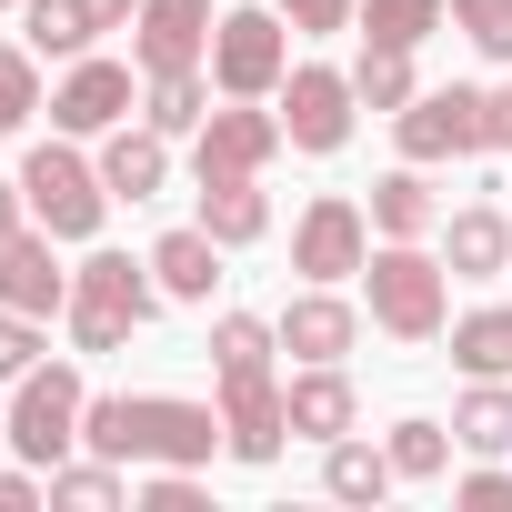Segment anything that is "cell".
Segmentation results:
<instances>
[{"label":"cell","instance_id":"cell-1","mask_svg":"<svg viewBox=\"0 0 512 512\" xmlns=\"http://www.w3.org/2000/svg\"><path fill=\"white\" fill-rule=\"evenodd\" d=\"M81 452H101V462H171V472H201L211 452H231V432H221V412L211 402H181V392H91V412H81Z\"/></svg>","mask_w":512,"mask_h":512},{"label":"cell","instance_id":"cell-2","mask_svg":"<svg viewBox=\"0 0 512 512\" xmlns=\"http://www.w3.org/2000/svg\"><path fill=\"white\" fill-rule=\"evenodd\" d=\"M282 322L262 312H221L211 322V372H221V432H231V462H282L292 442V402H282Z\"/></svg>","mask_w":512,"mask_h":512},{"label":"cell","instance_id":"cell-3","mask_svg":"<svg viewBox=\"0 0 512 512\" xmlns=\"http://www.w3.org/2000/svg\"><path fill=\"white\" fill-rule=\"evenodd\" d=\"M362 302L392 342H442L452 332V262L422 251V241H382L362 262Z\"/></svg>","mask_w":512,"mask_h":512},{"label":"cell","instance_id":"cell-4","mask_svg":"<svg viewBox=\"0 0 512 512\" xmlns=\"http://www.w3.org/2000/svg\"><path fill=\"white\" fill-rule=\"evenodd\" d=\"M161 302H171V292H161L151 262H131V251H91V262L71 272V342H81V352H121Z\"/></svg>","mask_w":512,"mask_h":512},{"label":"cell","instance_id":"cell-5","mask_svg":"<svg viewBox=\"0 0 512 512\" xmlns=\"http://www.w3.org/2000/svg\"><path fill=\"white\" fill-rule=\"evenodd\" d=\"M21 201H31V221L51 241H101V221H111V181H101V161L71 151V131L21 161Z\"/></svg>","mask_w":512,"mask_h":512},{"label":"cell","instance_id":"cell-6","mask_svg":"<svg viewBox=\"0 0 512 512\" xmlns=\"http://www.w3.org/2000/svg\"><path fill=\"white\" fill-rule=\"evenodd\" d=\"M81 412H91V382H81L71 362H31V372L11 382V452L41 462V472H61V462L81 452Z\"/></svg>","mask_w":512,"mask_h":512},{"label":"cell","instance_id":"cell-7","mask_svg":"<svg viewBox=\"0 0 512 512\" xmlns=\"http://www.w3.org/2000/svg\"><path fill=\"white\" fill-rule=\"evenodd\" d=\"M292 81V21L282 11H221L211 31V91L221 101H282Z\"/></svg>","mask_w":512,"mask_h":512},{"label":"cell","instance_id":"cell-8","mask_svg":"<svg viewBox=\"0 0 512 512\" xmlns=\"http://www.w3.org/2000/svg\"><path fill=\"white\" fill-rule=\"evenodd\" d=\"M392 131H402V161H422V171L472 161V151H492V91H472V81L412 91V111H392Z\"/></svg>","mask_w":512,"mask_h":512},{"label":"cell","instance_id":"cell-9","mask_svg":"<svg viewBox=\"0 0 512 512\" xmlns=\"http://www.w3.org/2000/svg\"><path fill=\"white\" fill-rule=\"evenodd\" d=\"M352 111H362V91H352V71H332V61H302V71L282 81V141L312 151V161H332V151L352 141Z\"/></svg>","mask_w":512,"mask_h":512},{"label":"cell","instance_id":"cell-10","mask_svg":"<svg viewBox=\"0 0 512 512\" xmlns=\"http://www.w3.org/2000/svg\"><path fill=\"white\" fill-rule=\"evenodd\" d=\"M362 262H372V211L342 201V191H322L292 221V272L302 282H362Z\"/></svg>","mask_w":512,"mask_h":512},{"label":"cell","instance_id":"cell-11","mask_svg":"<svg viewBox=\"0 0 512 512\" xmlns=\"http://www.w3.org/2000/svg\"><path fill=\"white\" fill-rule=\"evenodd\" d=\"M131 71H141V61H101V51H81V61L61 71V91H51V131H71V141H101V131H121V121L141 111Z\"/></svg>","mask_w":512,"mask_h":512},{"label":"cell","instance_id":"cell-12","mask_svg":"<svg viewBox=\"0 0 512 512\" xmlns=\"http://www.w3.org/2000/svg\"><path fill=\"white\" fill-rule=\"evenodd\" d=\"M272 151H282V111H262V101H231V111H211L191 131V171L201 181H262Z\"/></svg>","mask_w":512,"mask_h":512},{"label":"cell","instance_id":"cell-13","mask_svg":"<svg viewBox=\"0 0 512 512\" xmlns=\"http://www.w3.org/2000/svg\"><path fill=\"white\" fill-rule=\"evenodd\" d=\"M211 0H141V21H131V61H141V81H161V71H201L211 61Z\"/></svg>","mask_w":512,"mask_h":512},{"label":"cell","instance_id":"cell-14","mask_svg":"<svg viewBox=\"0 0 512 512\" xmlns=\"http://www.w3.org/2000/svg\"><path fill=\"white\" fill-rule=\"evenodd\" d=\"M0 312H31V322L71 312V272L51 262V231L41 221H21L11 241H0Z\"/></svg>","mask_w":512,"mask_h":512},{"label":"cell","instance_id":"cell-15","mask_svg":"<svg viewBox=\"0 0 512 512\" xmlns=\"http://www.w3.org/2000/svg\"><path fill=\"white\" fill-rule=\"evenodd\" d=\"M352 342H362V312L332 282H312L302 302H282V352L292 362H352Z\"/></svg>","mask_w":512,"mask_h":512},{"label":"cell","instance_id":"cell-16","mask_svg":"<svg viewBox=\"0 0 512 512\" xmlns=\"http://www.w3.org/2000/svg\"><path fill=\"white\" fill-rule=\"evenodd\" d=\"M282 402H292V432H302V442H342V432L362 422V392H352L342 362H302V372L282 382Z\"/></svg>","mask_w":512,"mask_h":512},{"label":"cell","instance_id":"cell-17","mask_svg":"<svg viewBox=\"0 0 512 512\" xmlns=\"http://www.w3.org/2000/svg\"><path fill=\"white\" fill-rule=\"evenodd\" d=\"M442 262H452V282H512V221L492 201L442 211Z\"/></svg>","mask_w":512,"mask_h":512},{"label":"cell","instance_id":"cell-18","mask_svg":"<svg viewBox=\"0 0 512 512\" xmlns=\"http://www.w3.org/2000/svg\"><path fill=\"white\" fill-rule=\"evenodd\" d=\"M372 231H382V241H432V231H442V191H432L422 161H402V171L372 181Z\"/></svg>","mask_w":512,"mask_h":512},{"label":"cell","instance_id":"cell-19","mask_svg":"<svg viewBox=\"0 0 512 512\" xmlns=\"http://www.w3.org/2000/svg\"><path fill=\"white\" fill-rule=\"evenodd\" d=\"M101 181H111V201H151L161 181H171V141L141 121H121V131H101Z\"/></svg>","mask_w":512,"mask_h":512},{"label":"cell","instance_id":"cell-20","mask_svg":"<svg viewBox=\"0 0 512 512\" xmlns=\"http://www.w3.org/2000/svg\"><path fill=\"white\" fill-rule=\"evenodd\" d=\"M151 272H161V292L171 302H211V282H221V241L191 221V231H161L151 241Z\"/></svg>","mask_w":512,"mask_h":512},{"label":"cell","instance_id":"cell-21","mask_svg":"<svg viewBox=\"0 0 512 512\" xmlns=\"http://www.w3.org/2000/svg\"><path fill=\"white\" fill-rule=\"evenodd\" d=\"M402 472H392V452L382 442H362V432H342V442H322V492L332 502H382Z\"/></svg>","mask_w":512,"mask_h":512},{"label":"cell","instance_id":"cell-22","mask_svg":"<svg viewBox=\"0 0 512 512\" xmlns=\"http://www.w3.org/2000/svg\"><path fill=\"white\" fill-rule=\"evenodd\" d=\"M21 41L41 61H81L101 41V11H91V0H21Z\"/></svg>","mask_w":512,"mask_h":512},{"label":"cell","instance_id":"cell-23","mask_svg":"<svg viewBox=\"0 0 512 512\" xmlns=\"http://www.w3.org/2000/svg\"><path fill=\"white\" fill-rule=\"evenodd\" d=\"M452 362H462L472 382H512V302L462 312V322H452Z\"/></svg>","mask_w":512,"mask_h":512},{"label":"cell","instance_id":"cell-24","mask_svg":"<svg viewBox=\"0 0 512 512\" xmlns=\"http://www.w3.org/2000/svg\"><path fill=\"white\" fill-rule=\"evenodd\" d=\"M201 231H211L221 251L262 241V231H272V201H262V181H201Z\"/></svg>","mask_w":512,"mask_h":512},{"label":"cell","instance_id":"cell-25","mask_svg":"<svg viewBox=\"0 0 512 512\" xmlns=\"http://www.w3.org/2000/svg\"><path fill=\"white\" fill-rule=\"evenodd\" d=\"M141 121H151L161 141H191V131L211 121V81H201V71H161V81H141Z\"/></svg>","mask_w":512,"mask_h":512},{"label":"cell","instance_id":"cell-26","mask_svg":"<svg viewBox=\"0 0 512 512\" xmlns=\"http://www.w3.org/2000/svg\"><path fill=\"white\" fill-rule=\"evenodd\" d=\"M452 442H462L472 462L512 452V382H472V392L452 402Z\"/></svg>","mask_w":512,"mask_h":512},{"label":"cell","instance_id":"cell-27","mask_svg":"<svg viewBox=\"0 0 512 512\" xmlns=\"http://www.w3.org/2000/svg\"><path fill=\"white\" fill-rule=\"evenodd\" d=\"M352 91H362V111H412L422 71H412V51H392V41H362V61H352Z\"/></svg>","mask_w":512,"mask_h":512},{"label":"cell","instance_id":"cell-28","mask_svg":"<svg viewBox=\"0 0 512 512\" xmlns=\"http://www.w3.org/2000/svg\"><path fill=\"white\" fill-rule=\"evenodd\" d=\"M442 21H452V0H362L352 31H362V41H392V51H422Z\"/></svg>","mask_w":512,"mask_h":512},{"label":"cell","instance_id":"cell-29","mask_svg":"<svg viewBox=\"0 0 512 512\" xmlns=\"http://www.w3.org/2000/svg\"><path fill=\"white\" fill-rule=\"evenodd\" d=\"M382 452H392V472H402V482H442V472H452V432H442V422H422V412H412V422H392V442H382Z\"/></svg>","mask_w":512,"mask_h":512},{"label":"cell","instance_id":"cell-30","mask_svg":"<svg viewBox=\"0 0 512 512\" xmlns=\"http://www.w3.org/2000/svg\"><path fill=\"white\" fill-rule=\"evenodd\" d=\"M31 111H41V51L21 41H0V141H11V131H31Z\"/></svg>","mask_w":512,"mask_h":512},{"label":"cell","instance_id":"cell-31","mask_svg":"<svg viewBox=\"0 0 512 512\" xmlns=\"http://www.w3.org/2000/svg\"><path fill=\"white\" fill-rule=\"evenodd\" d=\"M121 492H131V482H121V462H101V452H91V462H61V472H51V502H71V512H111Z\"/></svg>","mask_w":512,"mask_h":512},{"label":"cell","instance_id":"cell-32","mask_svg":"<svg viewBox=\"0 0 512 512\" xmlns=\"http://www.w3.org/2000/svg\"><path fill=\"white\" fill-rule=\"evenodd\" d=\"M452 21L482 61H512V0H452Z\"/></svg>","mask_w":512,"mask_h":512},{"label":"cell","instance_id":"cell-33","mask_svg":"<svg viewBox=\"0 0 512 512\" xmlns=\"http://www.w3.org/2000/svg\"><path fill=\"white\" fill-rule=\"evenodd\" d=\"M272 11H282L292 31H312V41H322V31H352V21H362V0H272Z\"/></svg>","mask_w":512,"mask_h":512},{"label":"cell","instance_id":"cell-34","mask_svg":"<svg viewBox=\"0 0 512 512\" xmlns=\"http://www.w3.org/2000/svg\"><path fill=\"white\" fill-rule=\"evenodd\" d=\"M31 362H41V322L31 312H0V382H21Z\"/></svg>","mask_w":512,"mask_h":512},{"label":"cell","instance_id":"cell-35","mask_svg":"<svg viewBox=\"0 0 512 512\" xmlns=\"http://www.w3.org/2000/svg\"><path fill=\"white\" fill-rule=\"evenodd\" d=\"M141 502H151V512H201V482H191V472H171V462H161V472H151V482H141Z\"/></svg>","mask_w":512,"mask_h":512},{"label":"cell","instance_id":"cell-36","mask_svg":"<svg viewBox=\"0 0 512 512\" xmlns=\"http://www.w3.org/2000/svg\"><path fill=\"white\" fill-rule=\"evenodd\" d=\"M462 502H472V512H512V472H492V462L462 472Z\"/></svg>","mask_w":512,"mask_h":512},{"label":"cell","instance_id":"cell-37","mask_svg":"<svg viewBox=\"0 0 512 512\" xmlns=\"http://www.w3.org/2000/svg\"><path fill=\"white\" fill-rule=\"evenodd\" d=\"M21 221H31V201H21V181H0V241H11Z\"/></svg>","mask_w":512,"mask_h":512},{"label":"cell","instance_id":"cell-38","mask_svg":"<svg viewBox=\"0 0 512 512\" xmlns=\"http://www.w3.org/2000/svg\"><path fill=\"white\" fill-rule=\"evenodd\" d=\"M492 151H512V81L492 91Z\"/></svg>","mask_w":512,"mask_h":512},{"label":"cell","instance_id":"cell-39","mask_svg":"<svg viewBox=\"0 0 512 512\" xmlns=\"http://www.w3.org/2000/svg\"><path fill=\"white\" fill-rule=\"evenodd\" d=\"M101 11V31H121V21H141V0H91Z\"/></svg>","mask_w":512,"mask_h":512},{"label":"cell","instance_id":"cell-40","mask_svg":"<svg viewBox=\"0 0 512 512\" xmlns=\"http://www.w3.org/2000/svg\"><path fill=\"white\" fill-rule=\"evenodd\" d=\"M0 452H11V412H0Z\"/></svg>","mask_w":512,"mask_h":512},{"label":"cell","instance_id":"cell-41","mask_svg":"<svg viewBox=\"0 0 512 512\" xmlns=\"http://www.w3.org/2000/svg\"><path fill=\"white\" fill-rule=\"evenodd\" d=\"M0 11H21V0H0Z\"/></svg>","mask_w":512,"mask_h":512}]
</instances>
